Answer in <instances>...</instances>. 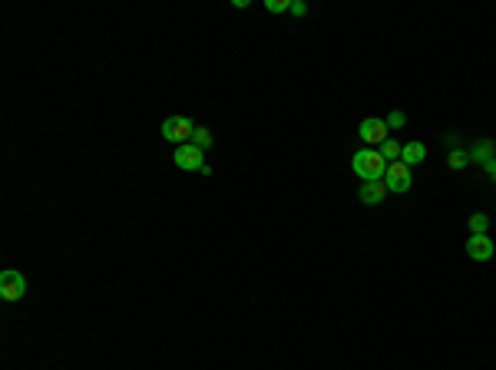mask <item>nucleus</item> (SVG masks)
Masks as SVG:
<instances>
[{
  "mask_svg": "<svg viewBox=\"0 0 496 370\" xmlns=\"http://www.w3.org/2000/svg\"><path fill=\"white\" fill-rule=\"evenodd\" d=\"M351 169L361 182H384V175H387V159L381 156V149H361V152H354Z\"/></svg>",
  "mask_w": 496,
  "mask_h": 370,
  "instance_id": "1",
  "label": "nucleus"
},
{
  "mask_svg": "<svg viewBox=\"0 0 496 370\" xmlns=\"http://www.w3.org/2000/svg\"><path fill=\"white\" fill-rule=\"evenodd\" d=\"M172 162L179 165L182 172H202V175H209V165H205V152L199 149V146H192V143H185V146H176V152H172Z\"/></svg>",
  "mask_w": 496,
  "mask_h": 370,
  "instance_id": "2",
  "label": "nucleus"
},
{
  "mask_svg": "<svg viewBox=\"0 0 496 370\" xmlns=\"http://www.w3.org/2000/svg\"><path fill=\"white\" fill-rule=\"evenodd\" d=\"M357 136H361L364 149H377V146H384L387 139H391V129H387L384 119L367 116V119H361V126H357Z\"/></svg>",
  "mask_w": 496,
  "mask_h": 370,
  "instance_id": "3",
  "label": "nucleus"
},
{
  "mask_svg": "<svg viewBox=\"0 0 496 370\" xmlns=\"http://www.w3.org/2000/svg\"><path fill=\"white\" fill-rule=\"evenodd\" d=\"M163 139H169L172 146H185V143H192V133H195V123H192L189 116H169L163 123Z\"/></svg>",
  "mask_w": 496,
  "mask_h": 370,
  "instance_id": "4",
  "label": "nucleus"
},
{
  "mask_svg": "<svg viewBox=\"0 0 496 370\" xmlns=\"http://www.w3.org/2000/svg\"><path fill=\"white\" fill-rule=\"evenodd\" d=\"M27 295V278L20 275L17 268H7V271H0V298L7 304L20 301V298Z\"/></svg>",
  "mask_w": 496,
  "mask_h": 370,
  "instance_id": "5",
  "label": "nucleus"
},
{
  "mask_svg": "<svg viewBox=\"0 0 496 370\" xmlns=\"http://www.w3.org/2000/svg\"><path fill=\"white\" fill-rule=\"evenodd\" d=\"M384 185H387V192H397V195L411 192V185H414L411 165H404V162H391V165H387V175H384Z\"/></svg>",
  "mask_w": 496,
  "mask_h": 370,
  "instance_id": "6",
  "label": "nucleus"
},
{
  "mask_svg": "<svg viewBox=\"0 0 496 370\" xmlns=\"http://www.w3.org/2000/svg\"><path fill=\"white\" fill-rule=\"evenodd\" d=\"M467 255L473 258V261H490V258L496 255V245L490 235H470L467 238Z\"/></svg>",
  "mask_w": 496,
  "mask_h": 370,
  "instance_id": "7",
  "label": "nucleus"
},
{
  "mask_svg": "<svg viewBox=\"0 0 496 370\" xmlns=\"http://www.w3.org/2000/svg\"><path fill=\"white\" fill-rule=\"evenodd\" d=\"M384 195H387V185L384 182H361V189H357V199L364 205H381Z\"/></svg>",
  "mask_w": 496,
  "mask_h": 370,
  "instance_id": "8",
  "label": "nucleus"
},
{
  "mask_svg": "<svg viewBox=\"0 0 496 370\" xmlns=\"http://www.w3.org/2000/svg\"><path fill=\"white\" fill-rule=\"evenodd\" d=\"M427 159V146L424 143H417V139H414V143H404V152H401V162L404 165H420V162Z\"/></svg>",
  "mask_w": 496,
  "mask_h": 370,
  "instance_id": "9",
  "label": "nucleus"
},
{
  "mask_svg": "<svg viewBox=\"0 0 496 370\" xmlns=\"http://www.w3.org/2000/svg\"><path fill=\"white\" fill-rule=\"evenodd\" d=\"M496 159V146L490 139H480L473 149H470V162H480V165H487V162Z\"/></svg>",
  "mask_w": 496,
  "mask_h": 370,
  "instance_id": "10",
  "label": "nucleus"
},
{
  "mask_svg": "<svg viewBox=\"0 0 496 370\" xmlns=\"http://www.w3.org/2000/svg\"><path fill=\"white\" fill-rule=\"evenodd\" d=\"M401 152H404V143H397V139H387V143L381 146V156L384 159H387V165H391V162H401Z\"/></svg>",
  "mask_w": 496,
  "mask_h": 370,
  "instance_id": "11",
  "label": "nucleus"
},
{
  "mask_svg": "<svg viewBox=\"0 0 496 370\" xmlns=\"http://www.w3.org/2000/svg\"><path fill=\"white\" fill-rule=\"evenodd\" d=\"M467 228H470V235H487L490 219L483 215V212H473V215H470V222H467Z\"/></svg>",
  "mask_w": 496,
  "mask_h": 370,
  "instance_id": "12",
  "label": "nucleus"
},
{
  "mask_svg": "<svg viewBox=\"0 0 496 370\" xmlns=\"http://www.w3.org/2000/svg\"><path fill=\"white\" fill-rule=\"evenodd\" d=\"M192 146H199L202 152L212 146V129L209 126H195V133H192Z\"/></svg>",
  "mask_w": 496,
  "mask_h": 370,
  "instance_id": "13",
  "label": "nucleus"
},
{
  "mask_svg": "<svg viewBox=\"0 0 496 370\" xmlns=\"http://www.w3.org/2000/svg\"><path fill=\"white\" fill-rule=\"evenodd\" d=\"M447 162H450V169H467L470 165V152L467 149H450V156H447Z\"/></svg>",
  "mask_w": 496,
  "mask_h": 370,
  "instance_id": "14",
  "label": "nucleus"
},
{
  "mask_svg": "<svg viewBox=\"0 0 496 370\" xmlns=\"http://www.w3.org/2000/svg\"><path fill=\"white\" fill-rule=\"evenodd\" d=\"M268 13H288L291 10V0H265Z\"/></svg>",
  "mask_w": 496,
  "mask_h": 370,
  "instance_id": "15",
  "label": "nucleus"
},
{
  "mask_svg": "<svg viewBox=\"0 0 496 370\" xmlns=\"http://www.w3.org/2000/svg\"><path fill=\"white\" fill-rule=\"evenodd\" d=\"M384 123H387V129H401V126L407 123V116H404L401 109H394V113L387 116V119H384Z\"/></svg>",
  "mask_w": 496,
  "mask_h": 370,
  "instance_id": "16",
  "label": "nucleus"
},
{
  "mask_svg": "<svg viewBox=\"0 0 496 370\" xmlns=\"http://www.w3.org/2000/svg\"><path fill=\"white\" fill-rule=\"evenodd\" d=\"M288 13H295V17H305L308 13V4H301V0H291V10Z\"/></svg>",
  "mask_w": 496,
  "mask_h": 370,
  "instance_id": "17",
  "label": "nucleus"
},
{
  "mask_svg": "<svg viewBox=\"0 0 496 370\" xmlns=\"http://www.w3.org/2000/svg\"><path fill=\"white\" fill-rule=\"evenodd\" d=\"M483 169H487V172H490V179L496 182V159H493V162H487V165H483Z\"/></svg>",
  "mask_w": 496,
  "mask_h": 370,
  "instance_id": "18",
  "label": "nucleus"
}]
</instances>
